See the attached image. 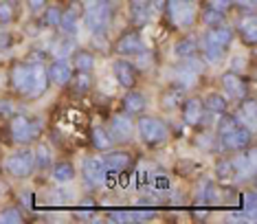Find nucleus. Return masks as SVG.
I'll return each instance as SVG.
<instances>
[{
  "label": "nucleus",
  "instance_id": "obj_20",
  "mask_svg": "<svg viewBox=\"0 0 257 224\" xmlns=\"http://www.w3.org/2000/svg\"><path fill=\"white\" fill-rule=\"evenodd\" d=\"M123 108H125L127 115H141L145 110V97L141 92H137L130 88V92L123 97Z\"/></svg>",
  "mask_w": 257,
  "mask_h": 224
},
{
  "label": "nucleus",
  "instance_id": "obj_17",
  "mask_svg": "<svg viewBox=\"0 0 257 224\" xmlns=\"http://www.w3.org/2000/svg\"><path fill=\"white\" fill-rule=\"evenodd\" d=\"M152 0H130V16L134 25H145L150 20Z\"/></svg>",
  "mask_w": 257,
  "mask_h": 224
},
{
  "label": "nucleus",
  "instance_id": "obj_29",
  "mask_svg": "<svg viewBox=\"0 0 257 224\" xmlns=\"http://www.w3.org/2000/svg\"><path fill=\"white\" fill-rule=\"evenodd\" d=\"M0 222L3 224H20V222H25V215H22L20 209L7 207L3 213H0Z\"/></svg>",
  "mask_w": 257,
  "mask_h": 224
},
{
  "label": "nucleus",
  "instance_id": "obj_41",
  "mask_svg": "<svg viewBox=\"0 0 257 224\" xmlns=\"http://www.w3.org/2000/svg\"><path fill=\"white\" fill-rule=\"evenodd\" d=\"M246 213L250 217L255 215V193H248V196H246Z\"/></svg>",
  "mask_w": 257,
  "mask_h": 224
},
{
  "label": "nucleus",
  "instance_id": "obj_18",
  "mask_svg": "<svg viewBox=\"0 0 257 224\" xmlns=\"http://www.w3.org/2000/svg\"><path fill=\"white\" fill-rule=\"evenodd\" d=\"M237 29H239V35H242L244 42H246L248 46H253L255 40H257V22H255V16L253 14L244 16L242 20H239Z\"/></svg>",
  "mask_w": 257,
  "mask_h": 224
},
{
  "label": "nucleus",
  "instance_id": "obj_2",
  "mask_svg": "<svg viewBox=\"0 0 257 224\" xmlns=\"http://www.w3.org/2000/svg\"><path fill=\"white\" fill-rule=\"evenodd\" d=\"M250 130L246 126H239L235 117H224L220 121V143L226 150H246L250 145Z\"/></svg>",
  "mask_w": 257,
  "mask_h": 224
},
{
  "label": "nucleus",
  "instance_id": "obj_31",
  "mask_svg": "<svg viewBox=\"0 0 257 224\" xmlns=\"http://www.w3.org/2000/svg\"><path fill=\"white\" fill-rule=\"evenodd\" d=\"M73 53V42L71 40H60V42H55V46H53V55H57V60H64L66 55H71Z\"/></svg>",
  "mask_w": 257,
  "mask_h": 224
},
{
  "label": "nucleus",
  "instance_id": "obj_39",
  "mask_svg": "<svg viewBox=\"0 0 257 224\" xmlns=\"http://www.w3.org/2000/svg\"><path fill=\"white\" fill-rule=\"evenodd\" d=\"M84 204H86V207L79 209L77 215H79V217H92V213H95V204H92V200H86Z\"/></svg>",
  "mask_w": 257,
  "mask_h": 224
},
{
  "label": "nucleus",
  "instance_id": "obj_5",
  "mask_svg": "<svg viewBox=\"0 0 257 224\" xmlns=\"http://www.w3.org/2000/svg\"><path fill=\"white\" fill-rule=\"evenodd\" d=\"M137 128H139V134H141V139L148 145H152V147L165 143L167 137H169L167 126L161 119H156V117H141L139 123H137Z\"/></svg>",
  "mask_w": 257,
  "mask_h": 224
},
{
  "label": "nucleus",
  "instance_id": "obj_35",
  "mask_svg": "<svg viewBox=\"0 0 257 224\" xmlns=\"http://www.w3.org/2000/svg\"><path fill=\"white\" fill-rule=\"evenodd\" d=\"M218 176L224 180H229L231 176H235V169H233V163L231 161H222L218 163Z\"/></svg>",
  "mask_w": 257,
  "mask_h": 224
},
{
  "label": "nucleus",
  "instance_id": "obj_4",
  "mask_svg": "<svg viewBox=\"0 0 257 224\" xmlns=\"http://www.w3.org/2000/svg\"><path fill=\"white\" fill-rule=\"evenodd\" d=\"M167 18L174 27L189 29L196 22V5L194 0H167L165 3Z\"/></svg>",
  "mask_w": 257,
  "mask_h": 224
},
{
  "label": "nucleus",
  "instance_id": "obj_12",
  "mask_svg": "<svg viewBox=\"0 0 257 224\" xmlns=\"http://www.w3.org/2000/svg\"><path fill=\"white\" fill-rule=\"evenodd\" d=\"M112 70H114V77H116V81H119V86L127 88V90L134 88V84H137V68H134L130 62L116 60L112 64Z\"/></svg>",
  "mask_w": 257,
  "mask_h": 224
},
{
  "label": "nucleus",
  "instance_id": "obj_25",
  "mask_svg": "<svg viewBox=\"0 0 257 224\" xmlns=\"http://www.w3.org/2000/svg\"><path fill=\"white\" fill-rule=\"evenodd\" d=\"M60 27L64 29V33H77V27H79V11L77 9H68L66 14H62V20H60Z\"/></svg>",
  "mask_w": 257,
  "mask_h": 224
},
{
  "label": "nucleus",
  "instance_id": "obj_10",
  "mask_svg": "<svg viewBox=\"0 0 257 224\" xmlns=\"http://www.w3.org/2000/svg\"><path fill=\"white\" fill-rule=\"evenodd\" d=\"M134 134V121L127 115H114L110 119V137L112 141H119V143H125L130 141Z\"/></svg>",
  "mask_w": 257,
  "mask_h": 224
},
{
  "label": "nucleus",
  "instance_id": "obj_23",
  "mask_svg": "<svg viewBox=\"0 0 257 224\" xmlns=\"http://www.w3.org/2000/svg\"><path fill=\"white\" fill-rule=\"evenodd\" d=\"M90 137H92V145H95V150L106 152V150H110V147L114 145V141H112V137H110V132H108V130H103V128H95Z\"/></svg>",
  "mask_w": 257,
  "mask_h": 224
},
{
  "label": "nucleus",
  "instance_id": "obj_3",
  "mask_svg": "<svg viewBox=\"0 0 257 224\" xmlns=\"http://www.w3.org/2000/svg\"><path fill=\"white\" fill-rule=\"evenodd\" d=\"M84 22L95 35L103 33L110 25L108 0H84Z\"/></svg>",
  "mask_w": 257,
  "mask_h": 224
},
{
  "label": "nucleus",
  "instance_id": "obj_40",
  "mask_svg": "<svg viewBox=\"0 0 257 224\" xmlns=\"http://www.w3.org/2000/svg\"><path fill=\"white\" fill-rule=\"evenodd\" d=\"M242 110H246V117H248V121L253 123V119H255V101H253V99H248V101L242 105Z\"/></svg>",
  "mask_w": 257,
  "mask_h": 224
},
{
  "label": "nucleus",
  "instance_id": "obj_8",
  "mask_svg": "<svg viewBox=\"0 0 257 224\" xmlns=\"http://www.w3.org/2000/svg\"><path fill=\"white\" fill-rule=\"evenodd\" d=\"M81 174H84V180L88 182V185L101 187V185H106L110 172H108L106 165H103V158L90 156V158H86V161L81 163Z\"/></svg>",
  "mask_w": 257,
  "mask_h": 224
},
{
  "label": "nucleus",
  "instance_id": "obj_9",
  "mask_svg": "<svg viewBox=\"0 0 257 224\" xmlns=\"http://www.w3.org/2000/svg\"><path fill=\"white\" fill-rule=\"evenodd\" d=\"M202 73V64L198 60H191V57H187L185 64H180V66L176 68V81L180 88H189L194 86L198 77H200Z\"/></svg>",
  "mask_w": 257,
  "mask_h": 224
},
{
  "label": "nucleus",
  "instance_id": "obj_37",
  "mask_svg": "<svg viewBox=\"0 0 257 224\" xmlns=\"http://www.w3.org/2000/svg\"><path fill=\"white\" fill-rule=\"evenodd\" d=\"M11 20H14V7L9 3H0V22L7 25Z\"/></svg>",
  "mask_w": 257,
  "mask_h": 224
},
{
  "label": "nucleus",
  "instance_id": "obj_22",
  "mask_svg": "<svg viewBox=\"0 0 257 224\" xmlns=\"http://www.w3.org/2000/svg\"><path fill=\"white\" fill-rule=\"evenodd\" d=\"M202 103L209 112H218V115H224L229 108V99H224V95H220V92H211L207 99H202Z\"/></svg>",
  "mask_w": 257,
  "mask_h": 224
},
{
  "label": "nucleus",
  "instance_id": "obj_24",
  "mask_svg": "<svg viewBox=\"0 0 257 224\" xmlns=\"http://www.w3.org/2000/svg\"><path fill=\"white\" fill-rule=\"evenodd\" d=\"M209 35L218 42L220 46H229L231 42H233V29L231 27H226V25H218V27H213L211 31H209Z\"/></svg>",
  "mask_w": 257,
  "mask_h": 224
},
{
  "label": "nucleus",
  "instance_id": "obj_26",
  "mask_svg": "<svg viewBox=\"0 0 257 224\" xmlns=\"http://www.w3.org/2000/svg\"><path fill=\"white\" fill-rule=\"evenodd\" d=\"M53 178H55L57 182H68V180H73V178H75V167H73V163H68V161L57 163L55 167H53Z\"/></svg>",
  "mask_w": 257,
  "mask_h": 224
},
{
  "label": "nucleus",
  "instance_id": "obj_34",
  "mask_svg": "<svg viewBox=\"0 0 257 224\" xmlns=\"http://www.w3.org/2000/svg\"><path fill=\"white\" fill-rule=\"evenodd\" d=\"M60 20H62V11L57 7H51L49 11L44 14V22L49 27H60Z\"/></svg>",
  "mask_w": 257,
  "mask_h": 224
},
{
  "label": "nucleus",
  "instance_id": "obj_19",
  "mask_svg": "<svg viewBox=\"0 0 257 224\" xmlns=\"http://www.w3.org/2000/svg\"><path fill=\"white\" fill-rule=\"evenodd\" d=\"M200 49L204 53V57H207L209 62H220L222 57H224V46H220L215 40L211 38V35H204L202 42H200Z\"/></svg>",
  "mask_w": 257,
  "mask_h": 224
},
{
  "label": "nucleus",
  "instance_id": "obj_36",
  "mask_svg": "<svg viewBox=\"0 0 257 224\" xmlns=\"http://www.w3.org/2000/svg\"><path fill=\"white\" fill-rule=\"evenodd\" d=\"M112 222H134V211H110Z\"/></svg>",
  "mask_w": 257,
  "mask_h": 224
},
{
  "label": "nucleus",
  "instance_id": "obj_43",
  "mask_svg": "<svg viewBox=\"0 0 257 224\" xmlns=\"http://www.w3.org/2000/svg\"><path fill=\"white\" fill-rule=\"evenodd\" d=\"M27 3H29V7H31L33 11H36V9H42V7H44V0H27Z\"/></svg>",
  "mask_w": 257,
  "mask_h": 224
},
{
  "label": "nucleus",
  "instance_id": "obj_15",
  "mask_svg": "<svg viewBox=\"0 0 257 224\" xmlns=\"http://www.w3.org/2000/svg\"><path fill=\"white\" fill-rule=\"evenodd\" d=\"M49 73V79L53 81V84L57 86H66V84H71V79H73V68H71V64H66L64 60H57L51 64V68L46 70Z\"/></svg>",
  "mask_w": 257,
  "mask_h": 224
},
{
  "label": "nucleus",
  "instance_id": "obj_11",
  "mask_svg": "<svg viewBox=\"0 0 257 224\" xmlns=\"http://www.w3.org/2000/svg\"><path fill=\"white\" fill-rule=\"evenodd\" d=\"M222 88H224L226 97L231 99H246V81L237 73H226L222 75Z\"/></svg>",
  "mask_w": 257,
  "mask_h": 224
},
{
  "label": "nucleus",
  "instance_id": "obj_42",
  "mask_svg": "<svg viewBox=\"0 0 257 224\" xmlns=\"http://www.w3.org/2000/svg\"><path fill=\"white\" fill-rule=\"evenodd\" d=\"M233 3H237L242 9H248V11L255 9V0H233Z\"/></svg>",
  "mask_w": 257,
  "mask_h": 224
},
{
  "label": "nucleus",
  "instance_id": "obj_6",
  "mask_svg": "<svg viewBox=\"0 0 257 224\" xmlns=\"http://www.w3.org/2000/svg\"><path fill=\"white\" fill-rule=\"evenodd\" d=\"M5 169L14 176V178H29L36 169V152L31 150H22L11 154L7 161H5Z\"/></svg>",
  "mask_w": 257,
  "mask_h": 224
},
{
  "label": "nucleus",
  "instance_id": "obj_27",
  "mask_svg": "<svg viewBox=\"0 0 257 224\" xmlns=\"http://www.w3.org/2000/svg\"><path fill=\"white\" fill-rule=\"evenodd\" d=\"M196 53H198V42L196 40H191V38H185V40H180V42L176 44V55L183 57V60L194 57Z\"/></svg>",
  "mask_w": 257,
  "mask_h": 224
},
{
  "label": "nucleus",
  "instance_id": "obj_44",
  "mask_svg": "<svg viewBox=\"0 0 257 224\" xmlns=\"http://www.w3.org/2000/svg\"><path fill=\"white\" fill-rule=\"evenodd\" d=\"M239 68H244V57H235V60H233V70L231 73H235V70H239Z\"/></svg>",
  "mask_w": 257,
  "mask_h": 224
},
{
  "label": "nucleus",
  "instance_id": "obj_1",
  "mask_svg": "<svg viewBox=\"0 0 257 224\" xmlns=\"http://www.w3.org/2000/svg\"><path fill=\"white\" fill-rule=\"evenodd\" d=\"M11 86L27 97H40L49 86V73L40 62L18 64L11 70Z\"/></svg>",
  "mask_w": 257,
  "mask_h": 224
},
{
  "label": "nucleus",
  "instance_id": "obj_32",
  "mask_svg": "<svg viewBox=\"0 0 257 224\" xmlns=\"http://www.w3.org/2000/svg\"><path fill=\"white\" fill-rule=\"evenodd\" d=\"M180 103V90H169L163 95V108L165 110H174Z\"/></svg>",
  "mask_w": 257,
  "mask_h": 224
},
{
  "label": "nucleus",
  "instance_id": "obj_14",
  "mask_svg": "<svg viewBox=\"0 0 257 224\" xmlns=\"http://www.w3.org/2000/svg\"><path fill=\"white\" fill-rule=\"evenodd\" d=\"M183 119H185L187 126H198V123L204 119V103H202V99H198V97L187 99V101L183 103Z\"/></svg>",
  "mask_w": 257,
  "mask_h": 224
},
{
  "label": "nucleus",
  "instance_id": "obj_21",
  "mask_svg": "<svg viewBox=\"0 0 257 224\" xmlns=\"http://www.w3.org/2000/svg\"><path fill=\"white\" fill-rule=\"evenodd\" d=\"M73 66L77 73H90L92 66H95V57H92L90 51H77L73 55Z\"/></svg>",
  "mask_w": 257,
  "mask_h": 224
},
{
  "label": "nucleus",
  "instance_id": "obj_13",
  "mask_svg": "<svg viewBox=\"0 0 257 224\" xmlns=\"http://www.w3.org/2000/svg\"><path fill=\"white\" fill-rule=\"evenodd\" d=\"M114 49L119 55H139L145 46H143V40L139 33H125L123 38H119V42L114 44Z\"/></svg>",
  "mask_w": 257,
  "mask_h": 224
},
{
  "label": "nucleus",
  "instance_id": "obj_7",
  "mask_svg": "<svg viewBox=\"0 0 257 224\" xmlns=\"http://www.w3.org/2000/svg\"><path fill=\"white\" fill-rule=\"evenodd\" d=\"M11 139L16 141V143H31V141H36L40 137V123L38 121H31L29 117H22V115H16L11 117Z\"/></svg>",
  "mask_w": 257,
  "mask_h": 224
},
{
  "label": "nucleus",
  "instance_id": "obj_45",
  "mask_svg": "<svg viewBox=\"0 0 257 224\" xmlns=\"http://www.w3.org/2000/svg\"><path fill=\"white\" fill-rule=\"evenodd\" d=\"M22 202H25V207H29V209H31L33 196H31V193H22Z\"/></svg>",
  "mask_w": 257,
  "mask_h": 224
},
{
  "label": "nucleus",
  "instance_id": "obj_33",
  "mask_svg": "<svg viewBox=\"0 0 257 224\" xmlns=\"http://www.w3.org/2000/svg\"><path fill=\"white\" fill-rule=\"evenodd\" d=\"M51 165V154H49V150L42 145V147H38V152H36V167L40 169H46Z\"/></svg>",
  "mask_w": 257,
  "mask_h": 224
},
{
  "label": "nucleus",
  "instance_id": "obj_28",
  "mask_svg": "<svg viewBox=\"0 0 257 224\" xmlns=\"http://www.w3.org/2000/svg\"><path fill=\"white\" fill-rule=\"evenodd\" d=\"M202 22L207 27H218L224 22V14L218 9H213V7H209V5H204V9H202Z\"/></svg>",
  "mask_w": 257,
  "mask_h": 224
},
{
  "label": "nucleus",
  "instance_id": "obj_16",
  "mask_svg": "<svg viewBox=\"0 0 257 224\" xmlns=\"http://www.w3.org/2000/svg\"><path fill=\"white\" fill-rule=\"evenodd\" d=\"M103 165L108 167L110 174H119V172H125L132 165V156L127 152H110V154L103 156Z\"/></svg>",
  "mask_w": 257,
  "mask_h": 224
},
{
  "label": "nucleus",
  "instance_id": "obj_30",
  "mask_svg": "<svg viewBox=\"0 0 257 224\" xmlns=\"http://www.w3.org/2000/svg\"><path fill=\"white\" fill-rule=\"evenodd\" d=\"M71 81H73V86H75V90H77V92H88V90H90V86H92V81H90V77H88V73H77Z\"/></svg>",
  "mask_w": 257,
  "mask_h": 224
},
{
  "label": "nucleus",
  "instance_id": "obj_38",
  "mask_svg": "<svg viewBox=\"0 0 257 224\" xmlns=\"http://www.w3.org/2000/svg\"><path fill=\"white\" fill-rule=\"evenodd\" d=\"M207 5L209 7H213V9H218V11H222V14H224V11H229L233 5V0H207Z\"/></svg>",
  "mask_w": 257,
  "mask_h": 224
}]
</instances>
